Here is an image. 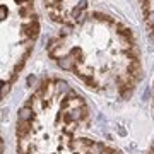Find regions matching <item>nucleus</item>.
Returning a JSON list of instances; mask_svg holds the SVG:
<instances>
[{
  "label": "nucleus",
  "mask_w": 154,
  "mask_h": 154,
  "mask_svg": "<svg viewBox=\"0 0 154 154\" xmlns=\"http://www.w3.org/2000/svg\"><path fill=\"white\" fill-rule=\"evenodd\" d=\"M17 4H22V2H26V0H16Z\"/></svg>",
  "instance_id": "obj_18"
},
{
  "label": "nucleus",
  "mask_w": 154,
  "mask_h": 154,
  "mask_svg": "<svg viewBox=\"0 0 154 154\" xmlns=\"http://www.w3.org/2000/svg\"><path fill=\"white\" fill-rule=\"evenodd\" d=\"M17 118H19V122H31L34 118V110L31 108V105H26L22 106L21 110H19V113H17Z\"/></svg>",
  "instance_id": "obj_4"
},
{
  "label": "nucleus",
  "mask_w": 154,
  "mask_h": 154,
  "mask_svg": "<svg viewBox=\"0 0 154 154\" xmlns=\"http://www.w3.org/2000/svg\"><path fill=\"white\" fill-rule=\"evenodd\" d=\"M55 89H57V93H65V91H70V89H69V84H67L65 81H57V82H55Z\"/></svg>",
  "instance_id": "obj_10"
},
{
  "label": "nucleus",
  "mask_w": 154,
  "mask_h": 154,
  "mask_svg": "<svg viewBox=\"0 0 154 154\" xmlns=\"http://www.w3.org/2000/svg\"><path fill=\"white\" fill-rule=\"evenodd\" d=\"M91 16L94 17V19H96V21H99V22H105V24H110V26H115L116 22L113 21V19H111L110 16H108V14H103V12H93V14H91Z\"/></svg>",
  "instance_id": "obj_7"
},
{
  "label": "nucleus",
  "mask_w": 154,
  "mask_h": 154,
  "mask_svg": "<svg viewBox=\"0 0 154 154\" xmlns=\"http://www.w3.org/2000/svg\"><path fill=\"white\" fill-rule=\"evenodd\" d=\"M38 16H34L31 21H29V24H24L22 26V31H24V34L26 36H29L31 39H36L39 34V24H38V19H36Z\"/></svg>",
  "instance_id": "obj_1"
},
{
  "label": "nucleus",
  "mask_w": 154,
  "mask_h": 154,
  "mask_svg": "<svg viewBox=\"0 0 154 154\" xmlns=\"http://www.w3.org/2000/svg\"><path fill=\"white\" fill-rule=\"evenodd\" d=\"M9 91H11V84H9V82H4V84H2V98H5Z\"/></svg>",
  "instance_id": "obj_13"
},
{
  "label": "nucleus",
  "mask_w": 154,
  "mask_h": 154,
  "mask_svg": "<svg viewBox=\"0 0 154 154\" xmlns=\"http://www.w3.org/2000/svg\"><path fill=\"white\" fill-rule=\"evenodd\" d=\"M88 9V0H81L79 4H77L74 9H72V12H70V17L74 19V21H79L81 17H82V12Z\"/></svg>",
  "instance_id": "obj_6"
},
{
  "label": "nucleus",
  "mask_w": 154,
  "mask_h": 154,
  "mask_svg": "<svg viewBox=\"0 0 154 154\" xmlns=\"http://www.w3.org/2000/svg\"><path fill=\"white\" fill-rule=\"evenodd\" d=\"M58 65H60L63 70H75L77 69V63H75V60H74V57L72 55L62 57L60 60H58Z\"/></svg>",
  "instance_id": "obj_5"
},
{
  "label": "nucleus",
  "mask_w": 154,
  "mask_h": 154,
  "mask_svg": "<svg viewBox=\"0 0 154 154\" xmlns=\"http://www.w3.org/2000/svg\"><path fill=\"white\" fill-rule=\"evenodd\" d=\"M4 151H5V144H4V139L0 140V152L4 154Z\"/></svg>",
  "instance_id": "obj_16"
},
{
  "label": "nucleus",
  "mask_w": 154,
  "mask_h": 154,
  "mask_svg": "<svg viewBox=\"0 0 154 154\" xmlns=\"http://www.w3.org/2000/svg\"><path fill=\"white\" fill-rule=\"evenodd\" d=\"M106 152L108 154H120L118 151H115V149H106Z\"/></svg>",
  "instance_id": "obj_17"
},
{
  "label": "nucleus",
  "mask_w": 154,
  "mask_h": 154,
  "mask_svg": "<svg viewBox=\"0 0 154 154\" xmlns=\"http://www.w3.org/2000/svg\"><path fill=\"white\" fill-rule=\"evenodd\" d=\"M86 154H93V152H91V151H89V152H86Z\"/></svg>",
  "instance_id": "obj_19"
},
{
  "label": "nucleus",
  "mask_w": 154,
  "mask_h": 154,
  "mask_svg": "<svg viewBox=\"0 0 154 154\" xmlns=\"http://www.w3.org/2000/svg\"><path fill=\"white\" fill-rule=\"evenodd\" d=\"M120 94H122V98H123V99H130V98H132V94H134V88H125V89H122Z\"/></svg>",
  "instance_id": "obj_11"
},
{
  "label": "nucleus",
  "mask_w": 154,
  "mask_h": 154,
  "mask_svg": "<svg viewBox=\"0 0 154 154\" xmlns=\"http://www.w3.org/2000/svg\"><path fill=\"white\" fill-rule=\"evenodd\" d=\"M62 2L63 0H45V5H46V9H50V7H62Z\"/></svg>",
  "instance_id": "obj_12"
},
{
  "label": "nucleus",
  "mask_w": 154,
  "mask_h": 154,
  "mask_svg": "<svg viewBox=\"0 0 154 154\" xmlns=\"http://www.w3.org/2000/svg\"><path fill=\"white\" fill-rule=\"evenodd\" d=\"M127 72L135 79V81H140L142 79V67H140V60H128L127 63Z\"/></svg>",
  "instance_id": "obj_2"
},
{
  "label": "nucleus",
  "mask_w": 154,
  "mask_h": 154,
  "mask_svg": "<svg viewBox=\"0 0 154 154\" xmlns=\"http://www.w3.org/2000/svg\"><path fill=\"white\" fill-rule=\"evenodd\" d=\"M62 46V39L60 38H53L48 41V46H46V50H48V53H51V51H55L57 48H60Z\"/></svg>",
  "instance_id": "obj_8"
},
{
  "label": "nucleus",
  "mask_w": 154,
  "mask_h": 154,
  "mask_svg": "<svg viewBox=\"0 0 154 154\" xmlns=\"http://www.w3.org/2000/svg\"><path fill=\"white\" fill-rule=\"evenodd\" d=\"M89 151H91L93 154H103V152H106V146L103 142H94Z\"/></svg>",
  "instance_id": "obj_9"
},
{
  "label": "nucleus",
  "mask_w": 154,
  "mask_h": 154,
  "mask_svg": "<svg viewBox=\"0 0 154 154\" xmlns=\"http://www.w3.org/2000/svg\"><path fill=\"white\" fill-rule=\"evenodd\" d=\"M26 82H28V86H33V84L36 82V77H34V75H29V77H28V81H26Z\"/></svg>",
  "instance_id": "obj_15"
},
{
  "label": "nucleus",
  "mask_w": 154,
  "mask_h": 154,
  "mask_svg": "<svg viewBox=\"0 0 154 154\" xmlns=\"http://www.w3.org/2000/svg\"><path fill=\"white\" fill-rule=\"evenodd\" d=\"M0 17H2V21H4V19L7 17V9H5V5L0 7Z\"/></svg>",
  "instance_id": "obj_14"
},
{
  "label": "nucleus",
  "mask_w": 154,
  "mask_h": 154,
  "mask_svg": "<svg viewBox=\"0 0 154 154\" xmlns=\"http://www.w3.org/2000/svg\"><path fill=\"white\" fill-rule=\"evenodd\" d=\"M29 132H33V123H31V122H19V123H17L16 134H17L19 139H26Z\"/></svg>",
  "instance_id": "obj_3"
}]
</instances>
